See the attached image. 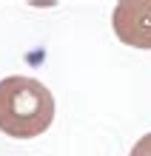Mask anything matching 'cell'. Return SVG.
I'll return each mask as SVG.
<instances>
[{"instance_id":"obj_1","label":"cell","mask_w":151,"mask_h":156,"mask_svg":"<svg viewBox=\"0 0 151 156\" xmlns=\"http://www.w3.org/2000/svg\"><path fill=\"white\" fill-rule=\"evenodd\" d=\"M54 122V97L34 77L12 74L0 80V133L34 139Z\"/></svg>"},{"instance_id":"obj_2","label":"cell","mask_w":151,"mask_h":156,"mask_svg":"<svg viewBox=\"0 0 151 156\" xmlns=\"http://www.w3.org/2000/svg\"><path fill=\"white\" fill-rule=\"evenodd\" d=\"M111 26L120 43L131 48H151V0H120Z\"/></svg>"},{"instance_id":"obj_3","label":"cell","mask_w":151,"mask_h":156,"mask_svg":"<svg viewBox=\"0 0 151 156\" xmlns=\"http://www.w3.org/2000/svg\"><path fill=\"white\" fill-rule=\"evenodd\" d=\"M128 156H151V133L140 136V139L134 142V148H131Z\"/></svg>"}]
</instances>
